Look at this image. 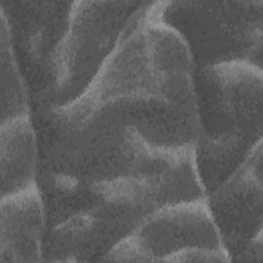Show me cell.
Wrapping results in <instances>:
<instances>
[{"instance_id":"8","label":"cell","mask_w":263,"mask_h":263,"mask_svg":"<svg viewBox=\"0 0 263 263\" xmlns=\"http://www.w3.org/2000/svg\"><path fill=\"white\" fill-rule=\"evenodd\" d=\"M262 142L205 198L230 261L263 230Z\"/></svg>"},{"instance_id":"12","label":"cell","mask_w":263,"mask_h":263,"mask_svg":"<svg viewBox=\"0 0 263 263\" xmlns=\"http://www.w3.org/2000/svg\"><path fill=\"white\" fill-rule=\"evenodd\" d=\"M173 262H230V257L224 250L188 249L174 254L167 263Z\"/></svg>"},{"instance_id":"10","label":"cell","mask_w":263,"mask_h":263,"mask_svg":"<svg viewBox=\"0 0 263 263\" xmlns=\"http://www.w3.org/2000/svg\"><path fill=\"white\" fill-rule=\"evenodd\" d=\"M39 141L32 116L0 122V197L37 184Z\"/></svg>"},{"instance_id":"9","label":"cell","mask_w":263,"mask_h":263,"mask_svg":"<svg viewBox=\"0 0 263 263\" xmlns=\"http://www.w3.org/2000/svg\"><path fill=\"white\" fill-rule=\"evenodd\" d=\"M46 215L38 184L0 197V263L43 261Z\"/></svg>"},{"instance_id":"5","label":"cell","mask_w":263,"mask_h":263,"mask_svg":"<svg viewBox=\"0 0 263 263\" xmlns=\"http://www.w3.org/2000/svg\"><path fill=\"white\" fill-rule=\"evenodd\" d=\"M145 1H73L67 33L58 52L50 89L33 112L78 99L116 48L123 31Z\"/></svg>"},{"instance_id":"7","label":"cell","mask_w":263,"mask_h":263,"mask_svg":"<svg viewBox=\"0 0 263 263\" xmlns=\"http://www.w3.org/2000/svg\"><path fill=\"white\" fill-rule=\"evenodd\" d=\"M73 1H1L14 51L28 84L32 110L51 86L58 52L69 27Z\"/></svg>"},{"instance_id":"11","label":"cell","mask_w":263,"mask_h":263,"mask_svg":"<svg viewBox=\"0 0 263 263\" xmlns=\"http://www.w3.org/2000/svg\"><path fill=\"white\" fill-rule=\"evenodd\" d=\"M0 122L32 115L27 81L17 61L9 27L0 15Z\"/></svg>"},{"instance_id":"3","label":"cell","mask_w":263,"mask_h":263,"mask_svg":"<svg viewBox=\"0 0 263 263\" xmlns=\"http://www.w3.org/2000/svg\"><path fill=\"white\" fill-rule=\"evenodd\" d=\"M194 159L205 197L262 142L263 69L232 62L194 73Z\"/></svg>"},{"instance_id":"1","label":"cell","mask_w":263,"mask_h":263,"mask_svg":"<svg viewBox=\"0 0 263 263\" xmlns=\"http://www.w3.org/2000/svg\"><path fill=\"white\" fill-rule=\"evenodd\" d=\"M194 66L145 1L86 90L32 113L39 175L79 183L149 177L194 160Z\"/></svg>"},{"instance_id":"6","label":"cell","mask_w":263,"mask_h":263,"mask_svg":"<svg viewBox=\"0 0 263 263\" xmlns=\"http://www.w3.org/2000/svg\"><path fill=\"white\" fill-rule=\"evenodd\" d=\"M224 250L206 198L163 205L116 243L103 262H159L188 249Z\"/></svg>"},{"instance_id":"2","label":"cell","mask_w":263,"mask_h":263,"mask_svg":"<svg viewBox=\"0 0 263 263\" xmlns=\"http://www.w3.org/2000/svg\"><path fill=\"white\" fill-rule=\"evenodd\" d=\"M45 215V262L102 258L159 208L204 198L195 161L163 174L79 183L39 176Z\"/></svg>"},{"instance_id":"4","label":"cell","mask_w":263,"mask_h":263,"mask_svg":"<svg viewBox=\"0 0 263 263\" xmlns=\"http://www.w3.org/2000/svg\"><path fill=\"white\" fill-rule=\"evenodd\" d=\"M156 10L186 45L195 71L232 62L262 68V0L156 1Z\"/></svg>"},{"instance_id":"13","label":"cell","mask_w":263,"mask_h":263,"mask_svg":"<svg viewBox=\"0 0 263 263\" xmlns=\"http://www.w3.org/2000/svg\"><path fill=\"white\" fill-rule=\"evenodd\" d=\"M262 260H263V241H262V233H260L247 246V248L235 259V261L261 262Z\"/></svg>"}]
</instances>
